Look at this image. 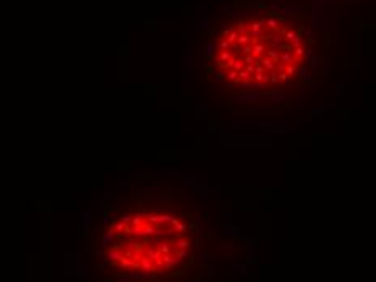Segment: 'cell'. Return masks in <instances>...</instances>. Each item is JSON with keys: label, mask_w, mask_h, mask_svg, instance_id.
<instances>
[{"label": "cell", "mask_w": 376, "mask_h": 282, "mask_svg": "<svg viewBox=\"0 0 376 282\" xmlns=\"http://www.w3.org/2000/svg\"><path fill=\"white\" fill-rule=\"evenodd\" d=\"M216 76L243 88L287 83L305 58V42L294 23L279 16L242 20L222 29L214 49Z\"/></svg>", "instance_id": "6da1fadb"}, {"label": "cell", "mask_w": 376, "mask_h": 282, "mask_svg": "<svg viewBox=\"0 0 376 282\" xmlns=\"http://www.w3.org/2000/svg\"><path fill=\"white\" fill-rule=\"evenodd\" d=\"M188 224L162 209L125 212L109 225L104 245L110 266L130 271L132 277L172 271L188 256Z\"/></svg>", "instance_id": "7a4b0ae2"}]
</instances>
